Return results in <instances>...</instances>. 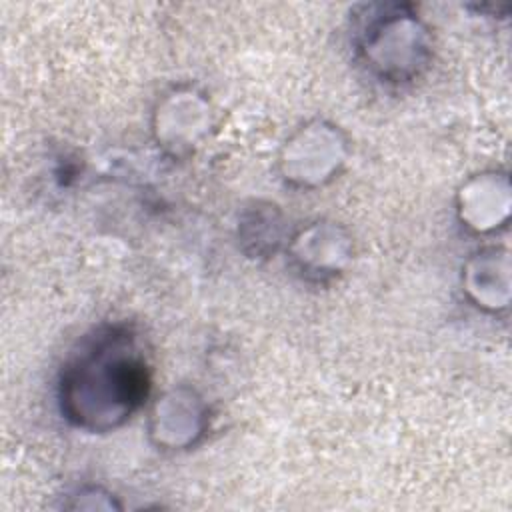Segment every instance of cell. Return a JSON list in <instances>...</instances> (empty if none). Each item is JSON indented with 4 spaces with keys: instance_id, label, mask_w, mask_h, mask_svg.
Returning a JSON list of instances; mask_svg holds the SVG:
<instances>
[{
    "instance_id": "6da1fadb",
    "label": "cell",
    "mask_w": 512,
    "mask_h": 512,
    "mask_svg": "<svg viewBox=\"0 0 512 512\" xmlns=\"http://www.w3.org/2000/svg\"><path fill=\"white\" fill-rule=\"evenodd\" d=\"M150 368L128 328L108 326L86 338L62 368V416L88 432L124 424L146 400Z\"/></svg>"
},
{
    "instance_id": "7a4b0ae2",
    "label": "cell",
    "mask_w": 512,
    "mask_h": 512,
    "mask_svg": "<svg viewBox=\"0 0 512 512\" xmlns=\"http://www.w3.org/2000/svg\"><path fill=\"white\" fill-rule=\"evenodd\" d=\"M376 10L360 28L358 50L374 74L388 82H406L426 66V32L400 6H376Z\"/></svg>"
},
{
    "instance_id": "3957f363",
    "label": "cell",
    "mask_w": 512,
    "mask_h": 512,
    "mask_svg": "<svg viewBox=\"0 0 512 512\" xmlns=\"http://www.w3.org/2000/svg\"><path fill=\"white\" fill-rule=\"evenodd\" d=\"M154 412L152 434L160 444L172 448H184L194 442L198 434L204 430V410L200 400L190 390H174L158 402Z\"/></svg>"
}]
</instances>
